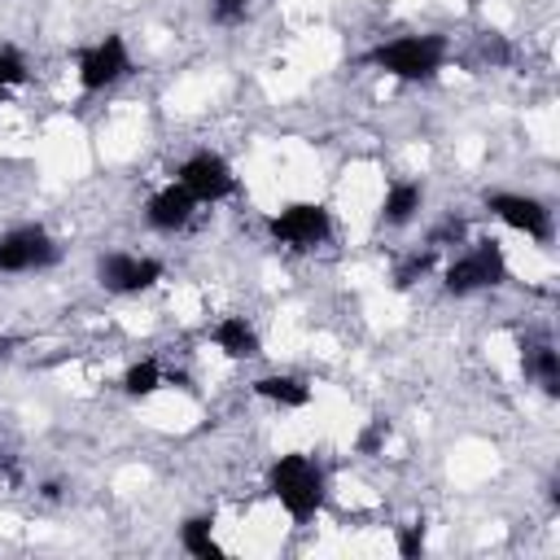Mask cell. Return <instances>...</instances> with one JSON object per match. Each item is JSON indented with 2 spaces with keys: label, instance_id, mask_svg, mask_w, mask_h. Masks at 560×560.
Returning <instances> with one entry per match:
<instances>
[{
  "label": "cell",
  "instance_id": "1",
  "mask_svg": "<svg viewBox=\"0 0 560 560\" xmlns=\"http://www.w3.org/2000/svg\"><path fill=\"white\" fill-rule=\"evenodd\" d=\"M262 490H267L271 503H280V512L293 525H311L328 503V472H324V464L315 455L284 451V455H276L267 464Z\"/></svg>",
  "mask_w": 560,
  "mask_h": 560
},
{
  "label": "cell",
  "instance_id": "2",
  "mask_svg": "<svg viewBox=\"0 0 560 560\" xmlns=\"http://www.w3.org/2000/svg\"><path fill=\"white\" fill-rule=\"evenodd\" d=\"M363 61L398 83H433L451 61V39L438 31L424 35H394L363 52Z\"/></svg>",
  "mask_w": 560,
  "mask_h": 560
},
{
  "label": "cell",
  "instance_id": "3",
  "mask_svg": "<svg viewBox=\"0 0 560 560\" xmlns=\"http://www.w3.org/2000/svg\"><path fill=\"white\" fill-rule=\"evenodd\" d=\"M508 280H512V267H508V254L494 236H477L468 249H459L442 267V289L451 298H472V293H486V289H503Z\"/></svg>",
  "mask_w": 560,
  "mask_h": 560
},
{
  "label": "cell",
  "instance_id": "4",
  "mask_svg": "<svg viewBox=\"0 0 560 560\" xmlns=\"http://www.w3.org/2000/svg\"><path fill=\"white\" fill-rule=\"evenodd\" d=\"M332 210L324 201H284L280 210H271L267 219V232L276 245L293 249V254H311L319 245L332 241Z\"/></svg>",
  "mask_w": 560,
  "mask_h": 560
},
{
  "label": "cell",
  "instance_id": "5",
  "mask_svg": "<svg viewBox=\"0 0 560 560\" xmlns=\"http://www.w3.org/2000/svg\"><path fill=\"white\" fill-rule=\"evenodd\" d=\"M131 70H136V61H131V48H127V39L118 31H105L101 39H92V44H83L74 52V79H79V88L88 96L118 88Z\"/></svg>",
  "mask_w": 560,
  "mask_h": 560
},
{
  "label": "cell",
  "instance_id": "6",
  "mask_svg": "<svg viewBox=\"0 0 560 560\" xmlns=\"http://www.w3.org/2000/svg\"><path fill=\"white\" fill-rule=\"evenodd\" d=\"M481 206H486V214L499 219L508 232H521L525 241H534V245H542V249L556 241V214H551V206H547L542 197L494 188V192L481 197Z\"/></svg>",
  "mask_w": 560,
  "mask_h": 560
},
{
  "label": "cell",
  "instance_id": "7",
  "mask_svg": "<svg viewBox=\"0 0 560 560\" xmlns=\"http://www.w3.org/2000/svg\"><path fill=\"white\" fill-rule=\"evenodd\" d=\"M61 262V245L44 223H13L0 232V271L4 276H35Z\"/></svg>",
  "mask_w": 560,
  "mask_h": 560
},
{
  "label": "cell",
  "instance_id": "8",
  "mask_svg": "<svg viewBox=\"0 0 560 560\" xmlns=\"http://www.w3.org/2000/svg\"><path fill=\"white\" fill-rule=\"evenodd\" d=\"M175 184H184L197 206H219V201L236 197V188H241L232 162H228L223 153H214V149L188 153V158L175 166Z\"/></svg>",
  "mask_w": 560,
  "mask_h": 560
},
{
  "label": "cell",
  "instance_id": "9",
  "mask_svg": "<svg viewBox=\"0 0 560 560\" xmlns=\"http://www.w3.org/2000/svg\"><path fill=\"white\" fill-rule=\"evenodd\" d=\"M166 276L162 258L153 254H131V249H105L96 258V284L114 298H136V293H149L158 289Z\"/></svg>",
  "mask_w": 560,
  "mask_h": 560
},
{
  "label": "cell",
  "instance_id": "10",
  "mask_svg": "<svg viewBox=\"0 0 560 560\" xmlns=\"http://www.w3.org/2000/svg\"><path fill=\"white\" fill-rule=\"evenodd\" d=\"M192 214H197V201L188 197V188L184 184H162L158 192H149V201H144V223L153 228V232H162V236H175V232H184L188 223H192Z\"/></svg>",
  "mask_w": 560,
  "mask_h": 560
},
{
  "label": "cell",
  "instance_id": "11",
  "mask_svg": "<svg viewBox=\"0 0 560 560\" xmlns=\"http://www.w3.org/2000/svg\"><path fill=\"white\" fill-rule=\"evenodd\" d=\"M210 341H214V350H219L223 359H232V363H254V359H262V332H258L245 315H223V319H214Z\"/></svg>",
  "mask_w": 560,
  "mask_h": 560
},
{
  "label": "cell",
  "instance_id": "12",
  "mask_svg": "<svg viewBox=\"0 0 560 560\" xmlns=\"http://www.w3.org/2000/svg\"><path fill=\"white\" fill-rule=\"evenodd\" d=\"M521 368H525V376H529L547 398H560V350H556L547 337L521 341Z\"/></svg>",
  "mask_w": 560,
  "mask_h": 560
},
{
  "label": "cell",
  "instance_id": "13",
  "mask_svg": "<svg viewBox=\"0 0 560 560\" xmlns=\"http://www.w3.org/2000/svg\"><path fill=\"white\" fill-rule=\"evenodd\" d=\"M249 389H254V398H262V402H271L280 411H302L315 398V389L302 376H293V372H262Z\"/></svg>",
  "mask_w": 560,
  "mask_h": 560
},
{
  "label": "cell",
  "instance_id": "14",
  "mask_svg": "<svg viewBox=\"0 0 560 560\" xmlns=\"http://www.w3.org/2000/svg\"><path fill=\"white\" fill-rule=\"evenodd\" d=\"M424 210V184L420 179H394L381 197V210H376V223L381 228H407L416 214Z\"/></svg>",
  "mask_w": 560,
  "mask_h": 560
},
{
  "label": "cell",
  "instance_id": "15",
  "mask_svg": "<svg viewBox=\"0 0 560 560\" xmlns=\"http://www.w3.org/2000/svg\"><path fill=\"white\" fill-rule=\"evenodd\" d=\"M179 547L192 560H223V542L214 538V512H192L179 521Z\"/></svg>",
  "mask_w": 560,
  "mask_h": 560
},
{
  "label": "cell",
  "instance_id": "16",
  "mask_svg": "<svg viewBox=\"0 0 560 560\" xmlns=\"http://www.w3.org/2000/svg\"><path fill=\"white\" fill-rule=\"evenodd\" d=\"M162 385H166V368H162L153 354H144V359L127 363V372L118 376V389H122L131 402H144V398H153Z\"/></svg>",
  "mask_w": 560,
  "mask_h": 560
},
{
  "label": "cell",
  "instance_id": "17",
  "mask_svg": "<svg viewBox=\"0 0 560 560\" xmlns=\"http://www.w3.org/2000/svg\"><path fill=\"white\" fill-rule=\"evenodd\" d=\"M389 438H394V420L389 416H368L363 429L354 433V451L359 455H381L389 446Z\"/></svg>",
  "mask_w": 560,
  "mask_h": 560
},
{
  "label": "cell",
  "instance_id": "18",
  "mask_svg": "<svg viewBox=\"0 0 560 560\" xmlns=\"http://www.w3.org/2000/svg\"><path fill=\"white\" fill-rule=\"evenodd\" d=\"M249 13H254V0H210V4H206L210 26H219V31L245 26V22H249Z\"/></svg>",
  "mask_w": 560,
  "mask_h": 560
},
{
  "label": "cell",
  "instance_id": "19",
  "mask_svg": "<svg viewBox=\"0 0 560 560\" xmlns=\"http://www.w3.org/2000/svg\"><path fill=\"white\" fill-rule=\"evenodd\" d=\"M31 79V66H26V57L18 52V48H0V96L9 92V88H22Z\"/></svg>",
  "mask_w": 560,
  "mask_h": 560
},
{
  "label": "cell",
  "instance_id": "20",
  "mask_svg": "<svg viewBox=\"0 0 560 560\" xmlns=\"http://www.w3.org/2000/svg\"><path fill=\"white\" fill-rule=\"evenodd\" d=\"M433 258H438V249H433V245H424V254H411V258L394 271V289H398V293H402V289H411V284L433 267Z\"/></svg>",
  "mask_w": 560,
  "mask_h": 560
},
{
  "label": "cell",
  "instance_id": "21",
  "mask_svg": "<svg viewBox=\"0 0 560 560\" xmlns=\"http://www.w3.org/2000/svg\"><path fill=\"white\" fill-rule=\"evenodd\" d=\"M398 556L402 560H420L424 556V521L398 525Z\"/></svg>",
  "mask_w": 560,
  "mask_h": 560
},
{
  "label": "cell",
  "instance_id": "22",
  "mask_svg": "<svg viewBox=\"0 0 560 560\" xmlns=\"http://www.w3.org/2000/svg\"><path fill=\"white\" fill-rule=\"evenodd\" d=\"M481 57L494 61V66H508L512 61V48H508V39L499 31H481Z\"/></svg>",
  "mask_w": 560,
  "mask_h": 560
},
{
  "label": "cell",
  "instance_id": "23",
  "mask_svg": "<svg viewBox=\"0 0 560 560\" xmlns=\"http://www.w3.org/2000/svg\"><path fill=\"white\" fill-rule=\"evenodd\" d=\"M13 350H18V341L13 337H0V359H13Z\"/></svg>",
  "mask_w": 560,
  "mask_h": 560
}]
</instances>
